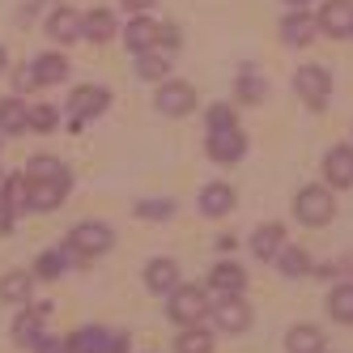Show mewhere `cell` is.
I'll list each match as a JSON object with an SVG mask.
<instances>
[{"mask_svg": "<svg viewBox=\"0 0 353 353\" xmlns=\"http://www.w3.org/2000/svg\"><path fill=\"white\" fill-rule=\"evenodd\" d=\"M68 353H128V336L123 332H103V327H81V332L64 336Z\"/></svg>", "mask_w": 353, "mask_h": 353, "instance_id": "obj_6", "label": "cell"}, {"mask_svg": "<svg viewBox=\"0 0 353 353\" xmlns=\"http://www.w3.org/2000/svg\"><path fill=\"white\" fill-rule=\"evenodd\" d=\"M209 290H213V294H221V298H234V294H243V290H247V272H243V264L221 260V264L209 272Z\"/></svg>", "mask_w": 353, "mask_h": 353, "instance_id": "obj_14", "label": "cell"}, {"mask_svg": "<svg viewBox=\"0 0 353 353\" xmlns=\"http://www.w3.org/2000/svg\"><path fill=\"white\" fill-rule=\"evenodd\" d=\"M192 107H196V90L188 81H162V90H158V111L162 115L183 119V115H192Z\"/></svg>", "mask_w": 353, "mask_h": 353, "instance_id": "obj_7", "label": "cell"}, {"mask_svg": "<svg viewBox=\"0 0 353 353\" xmlns=\"http://www.w3.org/2000/svg\"><path fill=\"white\" fill-rule=\"evenodd\" d=\"M34 353H68V345H64L60 336H47V332H43L39 345H34Z\"/></svg>", "mask_w": 353, "mask_h": 353, "instance_id": "obj_37", "label": "cell"}, {"mask_svg": "<svg viewBox=\"0 0 353 353\" xmlns=\"http://www.w3.org/2000/svg\"><path fill=\"white\" fill-rule=\"evenodd\" d=\"M158 43L174 52V47H179V30H174V26H158Z\"/></svg>", "mask_w": 353, "mask_h": 353, "instance_id": "obj_39", "label": "cell"}, {"mask_svg": "<svg viewBox=\"0 0 353 353\" xmlns=\"http://www.w3.org/2000/svg\"><path fill=\"white\" fill-rule=\"evenodd\" d=\"M154 5H158V0H123V9H128L132 17H137V13H149Z\"/></svg>", "mask_w": 353, "mask_h": 353, "instance_id": "obj_40", "label": "cell"}, {"mask_svg": "<svg viewBox=\"0 0 353 353\" xmlns=\"http://www.w3.org/2000/svg\"><path fill=\"white\" fill-rule=\"evenodd\" d=\"M107 103H111V94H107L103 85H77V90L68 94V128L77 132L85 119L103 115V111H107Z\"/></svg>", "mask_w": 353, "mask_h": 353, "instance_id": "obj_5", "label": "cell"}, {"mask_svg": "<svg viewBox=\"0 0 353 353\" xmlns=\"http://www.w3.org/2000/svg\"><path fill=\"white\" fill-rule=\"evenodd\" d=\"M276 264H281V272H285V276H307V272H311V256H307L302 247H281Z\"/></svg>", "mask_w": 353, "mask_h": 353, "instance_id": "obj_32", "label": "cell"}, {"mask_svg": "<svg viewBox=\"0 0 353 353\" xmlns=\"http://www.w3.org/2000/svg\"><path fill=\"white\" fill-rule=\"evenodd\" d=\"M315 30H319V21H315L311 13H302V9H294V13L281 21V39H285L290 47H307V43L315 39Z\"/></svg>", "mask_w": 353, "mask_h": 353, "instance_id": "obj_20", "label": "cell"}, {"mask_svg": "<svg viewBox=\"0 0 353 353\" xmlns=\"http://www.w3.org/2000/svg\"><path fill=\"white\" fill-rule=\"evenodd\" d=\"M0 72H9V52L0 47Z\"/></svg>", "mask_w": 353, "mask_h": 353, "instance_id": "obj_42", "label": "cell"}, {"mask_svg": "<svg viewBox=\"0 0 353 353\" xmlns=\"http://www.w3.org/2000/svg\"><path fill=\"white\" fill-rule=\"evenodd\" d=\"M34 294V272H5L0 276V302L9 307H26Z\"/></svg>", "mask_w": 353, "mask_h": 353, "instance_id": "obj_18", "label": "cell"}, {"mask_svg": "<svg viewBox=\"0 0 353 353\" xmlns=\"http://www.w3.org/2000/svg\"><path fill=\"white\" fill-rule=\"evenodd\" d=\"M68 264H72V256L60 247V251H47V256H39V264H34V276L39 281H56L60 272H68Z\"/></svg>", "mask_w": 353, "mask_h": 353, "instance_id": "obj_29", "label": "cell"}, {"mask_svg": "<svg viewBox=\"0 0 353 353\" xmlns=\"http://www.w3.org/2000/svg\"><path fill=\"white\" fill-rule=\"evenodd\" d=\"M145 285L154 290V294H170L174 285H179V264L166 260V256L149 260V264H145Z\"/></svg>", "mask_w": 353, "mask_h": 353, "instance_id": "obj_19", "label": "cell"}, {"mask_svg": "<svg viewBox=\"0 0 353 353\" xmlns=\"http://www.w3.org/2000/svg\"><path fill=\"white\" fill-rule=\"evenodd\" d=\"M47 315H52V307H47V302H34V307L17 319L13 336H17L21 349H30V353H34V345H39V336H43V319H47Z\"/></svg>", "mask_w": 353, "mask_h": 353, "instance_id": "obj_15", "label": "cell"}, {"mask_svg": "<svg viewBox=\"0 0 353 353\" xmlns=\"http://www.w3.org/2000/svg\"><path fill=\"white\" fill-rule=\"evenodd\" d=\"M47 39H56V43H77V39H81V13L68 9V5H60L52 17H47Z\"/></svg>", "mask_w": 353, "mask_h": 353, "instance_id": "obj_17", "label": "cell"}, {"mask_svg": "<svg viewBox=\"0 0 353 353\" xmlns=\"http://www.w3.org/2000/svg\"><path fill=\"white\" fill-rule=\"evenodd\" d=\"M205 311H209V298H205L200 285H174L166 294V315L174 323H183V327H196L200 319H205Z\"/></svg>", "mask_w": 353, "mask_h": 353, "instance_id": "obj_2", "label": "cell"}, {"mask_svg": "<svg viewBox=\"0 0 353 353\" xmlns=\"http://www.w3.org/2000/svg\"><path fill=\"white\" fill-rule=\"evenodd\" d=\"M0 183H5V174H0Z\"/></svg>", "mask_w": 353, "mask_h": 353, "instance_id": "obj_44", "label": "cell"}, {"mask_svg": "<svg viewBox=\"0 0 353 353\" xmlns=\"http://www.w3.org/2000/svg\"><path fill=\"white\" fill-rule=\"evenodd\" d=\"M68 188H72V174H64V179H43V183H30V213L39 209V213H52L60 200L68 196Z\"/></svg>", "mask_w": 353, "mask_h": 353, "instance_id": "obj_12", "label": "cell"}, {"mask_svg": "<svg viewBox=\"0 0 353 353\" xmlns=\"http://www.w3.org/2000/svg\"><path fill=\"white\" fill-rule=\"evenodd\" d=\"M26 128H30V107L21 103L17 94L0 98V137H17V132H26Z\"/></svg>", "mask_w": 353, "mask_h": 353, "instance_id": "obj_16", "label": "cell"}, {"mask_svg": "<svg viewBox=\"0 0 353 353\" xmlns=\"http://www.w3.org/2000/svg\"><path fill=\"white\" fill-rule=\"evenodd\" d=\"M285 349L290 353H323V332L315 323H294L285 332Z\"/></svg>", "mask_w": 353, "mask_h": 353, "instance_id": "obj_25", "label": "cell"}, {"mask_svg": "<svg viewBox=\"0 0 353 353\" xmlns=\"http://www.w3.org/2000/svg\"><path fill=\"white\" fill-rule=\"evenodd\" d=\"M123 39H128L132 56H137V52H149V47H158V21L145 17V13H137V17L128 21V30H123Z\"/></svg>", "mask_w": 353, "mask_h": 353, "instance_id": "obj_24", "label": "cell"}, {"mask_svg": "<svg viewBox=\"0 0 353 353\" xmlns=\"http://www.w3.org/2000/svg\"><path fill=\"white\" fill-rule=\"evenodd\" d=\"M213 319H217L221 332H247V327H251V307L243 302V294L221 298L217 307H213Z\"/></svg>", "mask_w": 353, "mask_h": 353, "instance_id": "obj_11", "label": "cell"}, {"mask_svg": "<svg viewBox=\"0 0 353 353\" xmlns=\"http://www.w3.org/2000/svg\"><path fill=\"white\" fill-rule=\"evenodd\" d=\"M111 243H115L111 225H103V221H77V225L68 230V243H64V247L85 264V260H94V256H107Z\"/></svg>", "mask_w": 353, "mask_h": 353, "instance_id": "obj_1", "label": "cell"}, {"mask_svg": "<svg viewBox=\"0 0 353 353\" xmlns=\"http://www.w3.org/2000/svg\"><path fill=\"white\" fill-rule=\"evenodd\" d=\"M174 349L179 353H213V336L205 327H183V336L174 341Z\"/></svg>", "mask_w": 353, "mask_h": 353, "instance_id": "obj_33", "label": "cell"}, {"mask_svg": "<svg viewBox=\"0 0 353 353\" xmlns=\"http://www.w3.org/2000/svg\"><path fill=\"white\" fill-rule=\"evenodd\" d=\"M285 5H294V9H302V5H307V0H285Z\"/></svg>", "mask_w": 353, "mask_h": 353, "instance_id": "obj_43", "label": "cell"}, {"mask_svg": "<svg viewBox=\"0 0 353 353\" xmlns=\"http://www.w3.org/2000/svg\"><path fill=\"white\" fill-rule=\"evenodd\" d=\"M294 90H298V98L311 111H323L327 107V94H332V72H327L323 64H302L294 72Z\"/></svg>", "mask_w": 353, "mask_h": 353, "instance_id": "obj_3", "label": "cell"}, {"mask_svg": "<svg viewBox=\"0 0 353 353\" xmlns=\"http://www.w3.org/2000/svg\"><path fill=\"white\" fill-rule=\"evenodd\" d=\"M56 123H60L56 107H47V103H34V107H30V128H34V132H52Z\"/></svg>", "mask_w": 353, "mask_h": 353, "instance_id": "obj_35", "label": "cell"}, {"mask_svg": "<svg viewBox=\"0 0 353 353\" xmlns=\"http://www.w3.org/2000/svg\"><path fill=\"white\" fill-rule=\"evenodd\" d=\"M327 315L336 323H353V285H336L327 294Z\"/></svg>", "mask_w": 353, "mask_h": 353, "instance_id": "obj_30", "label": "cell"}, {"mask_svg": "<svg viewBox=\"0 0 353 353\" xmlns=\"http://www.w3.org/2000/svg\"><path fill=\"white\" fill-rule=\"evenodd\" d=\"M137 77H145V81H162L166 77V56L162 52H137Z\"/></svg>", "mask_w": 353, "mask_h": 353, "instance_id": "obj_31", "label": "cell"}, {"mask_svg": "<svg viewBox=\"0 0 353 353\" xmlns=\"http://www.w3.org/2000/svg\"><path fill=\"white\" fill-rule=\"evenodd\" d=\"M68 174V166L60 162V158H52V154H34L30 162H26V179L30 183H43V179H64Z\"/></svg>", "mask_w": 353, "mask_h": 353, "instance_id": "obj_26", "label": "cell"}, {"mask_svg": "<svg viewBox=\"0 0 353 353\" xmlns=\"http://www.w3.org/2000/svg\"><path fill=\"white\" fill-rule=\"evenodd\" d=\"M137 217H145V221H166V217H174V200H141Z\"/></svg>", "mask_w": 353, "mask_h": 353, "instance_id": "obj_34", "label": "cell"}, {"mask_svg": "<svg viewBox=\"0 0 353 353\" xmlns=\"http://www.w3.org/2000/svg\"><path fill=\"white\" fill-rule=\"evenodd\" d=\"M315 21H319V30L332 34V39H353V0H327Z\"/></svg>", "mask_w": 353, "mask_h": 353, "instance_id": "obj_9", "label": "cell"}, {"mask_svg": "<svg viewBox=\"0 0 353 353\" xmlns=\"http://www.w3.org/2000/svg\"><path fill=\"white\" fill-rule=\"evenodd\" d=\"M81 39H90V43H111L115 39V13L111 9H90V13H81Z\"/></svg>", "mask_w": 353, "mask_h": 353, "instance_id": "obj_21", "label": "cell"}, {"mask_svg": "<svg viewBox=\"0 0 353 353\" xmlns=\"http://www.w3.org/2000/svg\"><path fill=\"white\" fill-rule=\"evenodd\" d=\"M234 94H239V103H247V107H256V103H264V94H268V85L256 77L251 68H243L239 72V81H234Z\"/></svg>", "mask_w": 353, "mask_h": 353, "instance_id": "obj_28", "label": "cell"}, {"mask_svg": "<svg viewBox=\"0 0 353 353\" xmlns=\"http://www.w3.org/2000/svg\"><path fill=\"white\" fill-rule=\"evenodd\" d=\"M13 221H17V213H13V205L5 196H0V234H9L13 230Z\"/></svg>", "mask_w": 353, "mask_h": 353, "instance_id": "obj_38", "label": "cell"}, {"mask_svg": "<svg viewBox=\"0 0 353 353\" xmlns=\"http://www.w3.org/2000/svg\"><path fill=\"white\" fill-rule=\"evenodd\" d=\"M332 213H336V205H332V192H327V188L307 183V188L294 196V217L302 225H327V221H332Z\"/></svg>", "mask_w": 353, "mask_h": 353, "instance_id": "obj_4", "label": "cell"}, {"mask_svg": "<svg viewBox=\"0 0 353 353\" xmlns=\"http://www.w3.org/2000/svg\"><path fill=\"white\" fill-rule=\"evenodd\" d=\"M234 243H239L234 234H217V247H221V251H234Z\"/></svg>", "mask_w": 353, "mask_h": 353, "instance_id": "obj_41", "label": "cell"}, {"mask_svg": "<svg viewBox=\"0 0 353 353\" xmlns=\"http://www.w3.org/2000/svg\"><path fill=\"white\" fill-rule=\"evenodd\" d=\"M281 247H285V225L281 221H264L256 234H251V256L256 260H272V256H281Z\"/></svg>", "mask_w": 353, "mask_h": 353, "instance_id": "obj_13", "label": "cell"}, {"mask_svg": "<svg viewBox=\"0 0 353 353\" xmlns=\"http://www.w3.org/2000/svg\"><path fill=\"white\" fill-rule=\"evenodd\" d=\"M30 72H34V85H60L68 77V60L56 52H43L30 60Z\"/></svg>", "mask_w": 353, "mask_h": 353, "instance_id": "obj_22", "label": "cell"}, {"mask_svg": "<svg viewBox=\"0 0 353 353\" xmlns=\"http://www.w3.org/2000/svg\"><path fill=\"white\" fill-rule=\"evenodd\" d=\"M230 209H234V188L230 183H209L200 192V213L205 217H225Z\"/></svg>", "mask_w": 353, "mask_h": 353, "instance_id": "obj_23", "label": "cell"}, {"mask_svg": "<svg viewBox=\"0 0 353 353\" xmlns=\"http://www.w3.org/2000/svg\"><path fill=\"white\" fill-rule=\"evenodd\" d=\"M0 196L13 205V213H30V179H26V174L5 179V183H0Z\"/></svg>", "mask_w": 353, "mask_h": 353, "instance_id": "obj_27", "label": "cell"}, {"mask_svg": "<svg viewBox=\"0 0 353 353\" xmlns=\"http://www.w3.org/2000/svg\"><path fill=\"white\" fill-rule=\"evenodd\" d=\"M323 179L327 188H353V145H336V149H327V158H323Z\"/></svg>", "mask_w": 353, "mask_h": 353, "instance_id": "obj_10", "label": "cell"}, {"mask_svg": "<svg viewBox=\"0 0 353 353\" xmlns=\"http://www.w3.org/2000/svg\"><path fill=\"white\" fill-rule=\"evenodd\" d=\"M221 128H239V115H234V107H225V103L209 107V132H221Z\"/></svg>", "mask_w": 353, "mask_h": 353, "instance_id": "obj_36", "label": "cell"}, {"mask_svg": "<svg viewBox=\"0 0 353 353\" xmlns=\"http://www.w3.org/2000/svg\"><path fill=\"white\" fill-rule=\"evenodd\" d=\"M205 149L213 162H239L247 154V137H243V128H221V132L205 137Z\"/></svg>", "mask_w": 353, "mask_h": 353, "instance_id": "obj_8", "label": "cell"}]
</instances>
